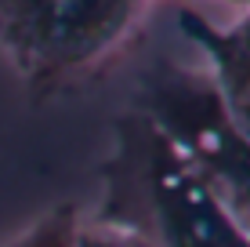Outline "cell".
<instances>
[{"label":"cell","instance_id":"1","mask_svg":"<svg viewBox=\"0 0 250 247\" xmlns=\"http://www.w3.org/2000/svg\"><path fill=\"white\" fill-rule=\"evenodd\" d=\"M98 175L102 203L91 222L138 247H250L182 153L134 109L113 120V153Z\"/></svg>","mask_w":250,"mask_h":247},{"label":"cell","instance_id":"2","mask_svg":"<svg viewBox=\"0 0 250 247\" xmlns=\"http://www.w3.org/2000/svg\"><path fill=\"white\" fill-rule=\"evenodd\" d=\"M131 109L160 127L250 240V138L232 124L214 76L152 55L138 69Z\"/></svg>","mask_w":250,"mask_h":247},{"label":"cell","instance_id":"3","mask_svg":"<svg viewBox=\"0 0 250 247\" xmlns=\"http://www.w3.org/2000/svg\"><path fill=\"white\" fill-rule=\"evenodd\" d=\"M145 0H0V51L29 98L76 88L134 33Z\"/></svg>","mask_w":250,"mask_h":247},{"label":"cell","instance_id":"4","mask_svg":"<svg viewBox=\"0 0 250 247\" xmlns=\"http://www.w3.org/2000/svg\"><path fill=\"white\" fill-rule=\"evenodd\" d=\"M178 29L210 58V76L225 102L250 91V15L239 19L232 29H218L203 15H196L192 7H182Z\"/></svg>","mask_w":250,"mask_h":247},{"label":"cell","instance_id":"5","mask_svg":"<svg viewBox=\"0 0 250 247\" xmlns=\"http://www.w3.org/2000/svg\"><path fill=\"white\" fill-rule=\"evenodd\" d=\"M76 233H80L76 203H58L33 229H25L11 247H76Z\"/></svg>","mask_w":250,"mask_h":247},{"label":"cell","instance_id":"6","mask_svg":"<svg viewBox=\"0 0 250 247\" xmlns=\"http://www.w3.org/2000/svg\"><path fill=\"white\" fill-rule=\"evenodd\" d=\"M76 247H138L131 236L116 233V229H105L98 222H80V233H76Z\"/></svg>","mask_w":250,"mask_h":247},{"label":"cell","instance_id":"7","mask_svg":"<svg viewBox=\"0 0 250 247\" xmlns=\"http://www.w3.org/2000/svg\"><path fill=\"white\" fill-rule=\"evenodd\" d=\"M225 102V98H221ZM225 109H229V116H232V124L239 127V131L250 138V91H243L239 98H232V102H225Z\"/></svg>","mask_w":250,"mask_h":247},{"label":"cell","instance_id":"8","mask_svg":"<svg viewBox=\"0 0 250 247\" xmlns=\"http://www.w3.org/2000/svg\"><path fill=\"white\" fill-rule=\"evenodd\" d=\"M243 4H250V0H243Z\"/></svg>","mask_w":250,"mask_h":247}]
</instances>
